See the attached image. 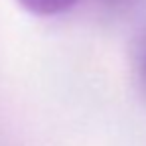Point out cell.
<instances>
[{"label": "cell", "mask_w": 146, "mask_h": 146, "mask_svg": "<svg viewBox=\"0 0 146 146\" xmlns=\"http://www.w3.org/2000/svg\"><path fill=\"white\" fill-rule=\"evenodd\" d=\"M28 12L38 16H53L71 8L77 0H18Z\"/></svg>", "instance_id": "6da1fadb"}]
</instances>
